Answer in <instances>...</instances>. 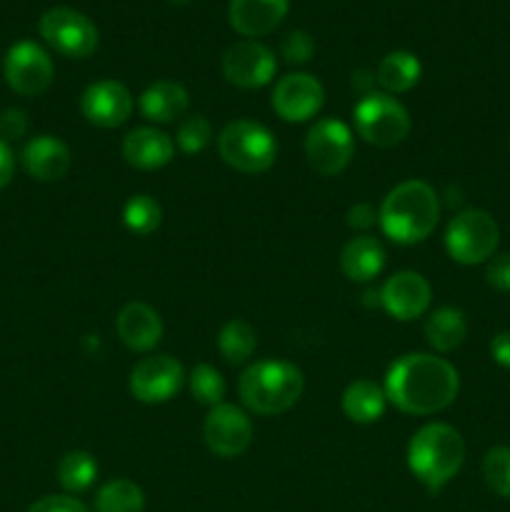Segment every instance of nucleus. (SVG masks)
<instances>
[{
	"instance_id": "f257e3e1",
	"label": "nucleus",
	"mask_w": 510,
	"mask_h": 512,
	"mask_svg": "<svg viewBox=\"0 0 510 512\" xmlns=\"http://www.w3.org/2000/svg\"><path fill=\"white\" fill-rule=\"evenodd\" d=\"M383 390L388 403H393L400 413L425 418L453 405L460 390V375L438 355L408 353L390 365Z\"/></svg>"
},
{
	"instance_id": "f03ea898",
	"label": "nucleus",
	"mask_w": 510,
	"mask_h": 512,
	"mask_svg": "<svg viewBox=\"0 0 510 512\" xmlns=\"http://www.w3.org/2000/svg\"><path fill=\"white\" fill-rule=\"evenodd\" d=\"M440 220V198L425 180H405L395 185L378 208V225L385 238L398 245L423 243Z\"/></svg>"
},
{
	"instance_id": "7ed1b4c3",
	"label": "nucleus",
	"mask_w": 510,
	"mask_h": 512,
	"mask_svg": "<svg viewBox=\"0 0 510 512\" xmlns=\"http://www.w3.org/2000/svg\"><path fill=\"white\" fill-rule=\"evenodd\" d=\"M408 468L413 478L430 493L443 490L465 463V440L453 425L428 423L410 438Z\"/></svg>"
},
{
	"instance_id": "20e7f679",
	"label": "nucleus",
	"mask_w": 510,
	"mask_h": 512,
	"mask_svg": "<svg viewBox=\"0 0 510 512\" xmlns=\"http://www.w3.org/2000/svg\"><path fill=\"white\" fill-rule=\"evenodd\" d=\"M305 378L288 360H258L238 380L240 403L255 415H283L300 400Z\"/></svg>"
},
{
	"instance_id": "39448f33",
	"label": "nucleus",
	"mask_w": 510,
	"mask_h": 512,
	"mask_svg": "<svg viewBox=\"0 0 510 512\" xmlns=\"http://www.w3.org/2000/svg\"><path fill=\"white\" fill-rule=\"evenodd\" d=\"M218 153L225 165L245 175H260L273 168L278 158V140L255 120H233L218 135Z\"/></svg>"
},
{
	"instance_id": "423d86ee",
	"label": "nucleus",
	"mask_w": 510,
	"mask_h": 512,
	"mask_svg": "<svg viewBox=\"0 0 510 512\" xmlns=\"http://www.w3.org/2000/svg\"><path fill=\"white\" fill-rule=\"evenodd\" d=\"M355 133L375 148L400 145L410 133V113L398 98L388 93L363 95L353 108Z\"/></svg>"
},
{
	"instance_id": "0eeeda50",
	"label": "nucleus",
	"mask_w": 510,
	"mask_h": 512,
	"mask_svg": "<svg viewBox=\"0 0 510 512\" xmlns=\"http://www.w3.org/2000/svg\"><path fill=\"white\" fill-rule=\"evenodd\" d=\"M500 243V228L485 210L468 208L450 218L445 228V250L460 265L488 263Z\"/></svg>"
},
{
	"instance_id": "6e6552de",
	"label": "nucleus",
	"mask_w": 510,
	"mask_h": 512,
	"mask_svg": "<svg viewBox=\"0 0 510 512\" xmlns=\"http://www.w3.org/2000/svg\"><path fill=\"white\" fill-rule=\"evenodd\" d=\"M40 38L55 50V53L65 55V58H88L98 50L100 33L95 28L93 20L83 15L80 10L68 8V5H58L40 15Z\"/></svg>"
},
{
	"instance_id": "1a4fd4ad",
	"label": "nucleus",
	"mask_w": 510,
	"mask_h": 512,
	"mask_svg": "<svg viewBox=\"0 0 510 512\" xmlns=\"http://www.w3.org/2000/svg\"><path fill=\"white\" fill-rule=\"evenodd\" d=\"M355 155V135L348 123L338 118L315 120L305 135V158L318 175H338Z\"/></svg>"
},
{
	"instance_id": "9d476101",
	"label": "nucleus",
	"mask_w": 510,
	"mask_h": 512,
	"mask_svg": "<svg viewBox=\"0 0 510 512\" xmlns=\"http://www.w3.org/2000/svg\"><path fill=\"white\" fill-rule=\"evenodd\" d=\"M3 75L13 93L23 95V98H35L50 88L55 68L45 48H40L33 40H20L5 55Z\"/></svg>"
},
{
	"instance_id": "9b49d317",
	"label": "nucleus",
	"mask_w": 510,
	"mask_h": 512,
	"mask_svg": "<svg viewBox=\"0 0 510 512\" xmlns=\"http://www.w3.org/2000/svg\"><path fill=\"white\" fill-rule=\"evenodd\" d=\"M185 385V370L170 355H150L143 358L128 378V390L138 403L160 405L173 400Z\"/></svg>"
},
{
	"instance_id": "f8f14e48",
	"label": "nucleus",
	"mask_w": 510,
	"mask_h": 512,
	"mask_svg": "<svg viewBox=\"0 0 510 512\" xmlns=\"http://www.w3.org/2000/svg\"><path fill=\"white\" fill-rule=\"evenodd\" d=\"M220 70L230 85L243 90H258L275 78L278 60L268 45L258 40L233 43L220 58Z\"/></svg>"
},
{
	"instance_id": "ddd939ff",
	"label": "nucleus",
	"mask_w": 510,
	"mask_h": 512,
	"mask_svg": "<svg viewBox=\"0 0 510 512\" xmlns=\"http://www.w3.org/2000/svg\"><path fill=\"white\" fill-rule=\"evenodd\" d=\"M203 440L218 458H240L253 443V423L243 408L220 403L205 415Z\"/></svg>"
},
{
	"instance_id": "4468645a",
	"label": "nucleus",
	"mask_w": 510,
	"mask_h": 512,
	"mask_svg": "<svg viewBox=\"0 0 510 512\" xmlns=\"http://www.w3.org/2000/svg\"><path fill=\"white\" fill-rule=\"evenodd\" d=\"M270 105L285 123H308L325 105V90L315 75L288 73L275 83Z\"/></svg>"
},
{
	"instance_id": "2eb2a0df",
	"label": "nucleus",
	"mask_w": 510,
	"mask_h": 512,
	"mask_svg": "<svg viewBox=\"0 0 510 512\" xmlns=\"http://www.w3.org/2000/svg\"><path fill=\"white\" fill-rule=\"evenodd\" d=\"M133 95L120 80H95L80 95V113L95 128L113 130L128 123L133 115Z\"/></svg>"
},
{
	"instance_id": "dca6fc26",
	"label": "nucleus",
	"mask_w": 510,
	"mask_h": 512,
	"mask_svg": "<svg viewBox=\"0 0 510 512\" xmlns=\"http://www.w3.org/2000/svg\"><path fill=\"white\" fill-rule=\"evenodd\" d=\"M433 300V288L425 275L415 270H400L390 275L380 288V308L398 323H413L423 318Z\"/></svg>"
},
{
	"instance_id": "f3484780",
	"label": "nucleus",
	"mask_w": 510,
	"mask_h": 512,
	"mask_svg": "<svg viewBox=\"0 0 510 512\" xmlns=\"http://www.w3.org/2000/svg\"><path fill=\"white\" fill-rule=\"evenodd\" d=\"M115 333L120 343L133 353H150L163 340V320L158 310L150 308L148 303L133 300L120 308L115 318Z\"/></svg>"
},
{
	"instance_id": "a211bd4d",
	"label": "nucleus",
	"mask_w": 510,
	"mask_h": 512,
	"mask_svg": "<svg viewBox=\"0 0 510 512\" xmlns=\"http://www.w3.org/2000/svg\"><path fill=\"white\" fill-rule=\"evenodd\" d=\"M20 160H23L25 173L33 180L55 183V180L65 178L70 163H73V155H70V148L58 135H35L25 143Z\"/></svg>"
},
{
	"instance_id": "6ab92c4d",
	"label": "nucleus",
	"mask_w": 510,
	"mask_h": 512,
	"mask_svg": "<svg viewBox=\"0 0 510 512\" xmlns=\"http://www.w3.org/2000/svg\"><path fill=\"white\" fill-rule=\"evenodd\" d=\"M123 160L130 168L138 170H160L173 160L175 143L168 133L153 125H143V128L130 130L120 145Z\"/></svg>"
},
{
	"instance_id": "aec40b11",
	"label": "nucleus",
	"mask_w": 510,
	"mask_h": 512,
	"mask_svg": "<svg viewBox=\"0 0 510 512\" xmlns=\"http://www.w3.org/2000/svg\"><path fill=\"white\" fill-rule=\"evenodd\" d=\"M290 0H230L228 20L235 33L245 38H260L285 20Z\"/></svg>"
},
{
	"instance_id": "412c9836",
	"label": "nucleus",
	"mask_w": 510,
	"mask_h": 512,
	"mask_svg": "<svg viewBox=\"0 0 510 512\" xmlns=\"http://www.w3.org/2000/svg\"><path fill=\"white\" fill-rule=\"evenodd\" d=\"M138 108L143 118L155 125L180 123L190 108V95L178 80H155L140 93Z\"/></svg>"
},
{
	"instance_id": "4be33fe9",
	"label": "nucleus",
	"mask_w": 510,
	"mask_h": 512,
	"mask_svg": "<svg viewBox=\"0 0 510 512\" xmlns=\"http://www.w3.org/2000/svg\"><path fill=\"white\" fill-rule=\"evenodd\" d=\"M385 248L373 235H355L340 250V270L350 283L368 285L383 273Z\"/></svg>"
},
{
	"instance_id": "5701e85b",
	"label": "nucleus",
	"mask_w": 510,
	"mask_h": 512,
	"mask_svg": "<svg viewBox=\"0 0 510 512\" xmlns=\"http://www.w3.org/2000/svg\"><path fill=\"white\" fill-rule=\"evenodd\" d=\"M343 413L350 423L355 425H370L378 423L385 415L388 408V395H385L383 385H378L375 380L360 378L353 380L348 388L343 390Z\"/></svg>"
},
{
	"instance_id": "b1692460",
	"label": "nucleus",
	"mask_w": 510,
	"mask_h": 512,
	"mask_svg": "<svg viewBox=\"0 0 510 512\" xmlns=\"http://www.w3.org/2000/svg\"><path fill=\"white\" fill-rule=\"evenodd\" d=\"M420 75H423V65L418 55L408 50H393L375 68V83L383 88V93L398 95L413 90L420 83Z\"/></svg>"
},
{
	"instance_id": "393cba45",
	"label": "nucleus",
	"mask_w": 510,
	"mask_h": 512,
	"mask_svg": "<svg viewBox=\"0 0 510 512\" xmlns=\"http://www.w3.org/2000/svg\"><path fill=\"white\" fill-rule=\"evenodd\" d=\"M465 335H468V320L463 310L450 308V305L433 310L425 323V340L435 353H453L463 345Z\"/></svg>"
},
{
	"instance_id": "a878e982",
	"label": "nucleus",
	"mask_w": 510,
	"mask_h": 512,
	"mask_svg": "<svg viewBox=\"0 0 510 512\" xmlns=\"http://www.w3.org/2000/svg\"><path fill=\"white\" fill-rule=\"evenodd\" d=\"M55 473H58V483L70 495L85 493L98 480V460L88 450H70V453L60 458Z\"/></svg>"
},
{
	"instance_id": "bb28decb",
	"label": "nucleus",
	"mask_w": 510,
	"mask_h": 512,
	"mask_svg": "<svg viewBox=\"0 0 510 512\" xmlns=\"http://www.w3.org/2000/svg\"><path fill=\"white\" fill-rule=\"evenodd\" d=\"M95 512H143L145 495L133 480L115 478L100 485L95 493Z\"/></svg>"
},
{
	"instance_id": "cd10ccee",
	"label": "nucleus",
	"mask_w": 510,
	"mask_h": 512,
	"mask_svg": "<svg viewBox=\"0 0 510 512\" xmlns=\"http://www.w3.org/2000/svg\"><path fill=\"white\" fill-rule=\"evenodd\" d=\"M255 348H258V338L255 330L250 328L245 320L233 318L220 328L218 333V350L230 365H243L253 358Z\"/></svg>"
},
{
	"instance_id": "c85d7f7f",
	"label": "nucleus",
	"mask_w": 510,
	"mask_h": 512,
	"mask_svg": "<svg viewBox=\"0 0 510 512\" xmlns=\"http://www.w3.org/2000/svg\"><path fill=\"white\" fill-rule=\"evenodd\" d=\"M123 223L133 235H150L163 223V208L158 200L148 193L133 195L123 208Z\"/></svg>"
},
{
	"instance_id": "c756f323",
	"label": "nucleus",
	"mask_w": 510,
	"mask_h": 512,
	"mask_svg": "<svg viewBox=\"0 0 510 512\" xmlns=\"http://www.w3.org/2000/svg\"><path fill=\"white\" fill-rule=\"evenodd\" d=\"M185 380H188L190 395H193L195 403L205 405V408H215V405L223 403L228 385H225L220 370H215L213 365L198 363Z\"/></svg>"
},
{
	"instance_id": "7c9ffc66",
	"label": "nucleus",
	"mask_w": 510,
	"mask_h": 512,
	"mask_svg": "<svg viewBox=\"0 0 510 512\" xmlns=\"http://www.w3.org/2000/svg\"><path fill=\"white\" fill-rule=\"evenodd\" d=\"M483 480L490 493L498 498H510V448L498 445L490 448L483 458Z\"/></svg>"
},
{
	"instance_id": "2f4dec72",
	"label": "nucleus",
	"mask_w": 510,
	"mask_h": 512,
	"mask_svg": "<svg viewBox=\"0 0 510 512\" xmlns=\"http://www.w3.org/2000/svg\"><path fill=\"white\" fill-rule=\"evenodd\" d=\"M210 143H213V128L205 115H188L180 120L178 130H175V145L185 155L203 153Z\"/></svg>"
},
{
	"instance_id": "473e14b6",
	"label": "nucleus",
	"mask_w": 510,
	"mask_h": 512,
	"mask_svg": "<svg viewBox=\"0 0 510 512\" xmlns=\"http://www.w3.org/2000/svg\"><path fill=\"white\" fill-rule=\"evenodd\" d=\"M280 53L290 65H303L313 58L315 43L305 30H290L280 43Z\"/></svg>"
},
{
	"instance_id": "72a5a7b5",
	"label": "nucleus",
	"mask_w": 510,
	"mask_h": 512,
	"mask_svg": "<svg viewBox=\"0 0 510 512\" xmlns=\"http://www.w3.org/2000/svg\"><path fill=\"white\" fill-rule=\"evenodd\" d=\"M28 133V115L20 108H5L0 113V140H20Z\"/></svg>"
},
{
	"instance_id": "f704fd0d",
	"label": "nucleus",
	"mask_w": 510,
	"mask_h": 512,
	"mask_svg": "<svg viewBox=\"0 0 510 512\" xmlns=\"http://www.w3.org/2000/svg\"><path fill=\"white\" fill-rule=\"evenodd\" d=\"M485 280H488L490 288L510 293V253L493 255V258L488 260V268H485Z\"/></svg>"
},
{
	"instance_id": "c9c22d12",
	"label": "nucleus",
	"mask_w": 510,
	"mask_h": 512,
	"mask_svg": "<svg viewBox=\"0 0 510 512\" xmlns=\"http://www.w3.org/2000/svg\"><path fill=\"white\" fill-rule=\"evenodd\" d=\"M28 512H90L73 495H45V498L35 500Z\"/></svg>"
},
{
	"instance_id": "e433bc0d",
	"label": "nucleus",
	"mask_w": 510,
	"mask_h": 512,
	"mask_svg": "<svg viewBox=\"0 0 510 512\" xmlns=\"http://www.w3.org/2000/svg\"><path fill=\"white\" fill-rule=\"evenodd\" d=\"M348 225L353 230H370L375 223H378V210L370 203H355L348 208V215H345Z\"/></svg>"
},
{
	"instance_id": "4c0bfd02",
	"label": "nucleus",
	"mask_w": 510,
	"mask_h": 512,
	"mask_svg": "<svg viewBox=\"0 0 510 512\" xmlns=\"http://www.w3.org/2000/svg\"><path fill=\"white\" fill-rule=\"evenodd\" d=\"M490 355H493L498 365L510 368V330H503V333H498L490 340Z\"/></svg>"
},
{
	"instance_id": "58836bf2",
	"label": "nucleus",
	"mask_w": 510,
	"mask_h": 512,
	"mask_svg": "<svg viewBox=\"0 0 510 512\" xmlns=\"http://www.w3.org/2000/svg\"><path fill=\"white\" fill-rule=\"evenodd\" d=\"M15 173V155L5 140H0V190L13 180Z\"/></svg>"
},
{
	"instance_id": "ea45409f",
	"label": "nucleus",
	"mask_w": 510,
	"mask_h": 512,
	"mask_svg": "<svg viewBox=\"0 0 510 512\" xmlns=\"http://www.w3.org/2000/svg\"><path fill=\"white\" fill-rule=\"evenodd\" d=\"M373 85H375V73L370 70H355L353 73V88L360 90L363 95L373 93Z\"/></svg>"
},
{
	"instance_id": "a19ab883",
	"label": "nucleus",
	"mask_w": 510,
	"mask_h": 512,
	"mask_svg": "<svg viewBox=\"0 0 510 512\" xmlns=\"http://www.w3.org/2000/svg\"><path fill=\"white\" fill-rule=\"evenodd\" d=\"M360 303H363L365 308H380V290L368 288L363 293V300H360Z\"/></svg>"
},
{
	"instance_id": "79ce46f5",
	"label": "nucleus",
	"mask_w": 510,
	"mask_h": 512,
	"mask_svg": "<svg viewBox=\"0 0 510 512\" xmlns=\"http://www.w3.org/2000/svg\"><path fill=\"white\" fill-rule=\"evenodd\" d=\"M173 3H188V0H173Z\"/></svg>"
}]
</instances>
